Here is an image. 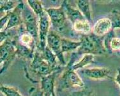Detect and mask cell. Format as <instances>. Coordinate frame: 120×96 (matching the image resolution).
Masks as SVG:
<instances>
[{"label":"cell","mask_w":120,"mask_h":96,"mask_svg":"<svg viewBox=\"0 0 120 96\" xmlns=\"http://www.w3.org/2000/svg\"><path fill=\"white\" fill-rule=\"evenodd\" d=\"M62 48L63 53L76 51L81 44V41H74L72 39L62 38Z\"/></svg>","instance_id":"4fadbf2b"},{"label":"cell","mask_w":120,"mask_h":96,"mask_svg":"<svg viewBox=\"0 0 120 96\" xmlns=\"http://www.w3.org/2000/svg\"><path fill=\"white\" fill-rule=\"evenodd\" d=\"M17 57V50L13 38H8L1 43L0 63L1 74H4L14 59Z\"/></svg>","instance_id":"3957f363"},{"label":"cell","mask_w":120,"mask_h":96,"mask_svg":"<svg viewBox=\"0 0 120 96\" xmlns=\"http://www.w3.org/2000/svg\"><path fill=\"white\" fill-rule=\"evenodd\" d=\"M66 67L56 68L53 67L44 59L41 51L37 48L31 62L24 66L26 77L33 83L40 82L43 77H46L56 71H62Z\"/></svg>","instance_id":"6da1fadb"},{"label":"cell","mask_w":120,"mask_h":96,"mask_svg":"<svg viewBox=\"0 0 120 96\" xmlns=\"http://www.w3.org/2000/svg\"><path fill=\"white\" fill-rule=\"evenodd\" d=\"M85 85L76 71L66 67L60 78L59 90L68 89L71 88H83Z\"/></svg>","instance_id":"5b68a950"},{"label":"cell","mask_w":120,"mask_h":96,"mask_svg":"<svg viewBox=\"0 0 120 96\" xmlns=\"http://www.w3.org/2000/svg\"><path fill=\"white\" fill-rule=\"evenodd\" d=\"M114 37H115V33H114V29H112L109 33L105 35L103 37V43L104 45L105 48V50L107 52V54H112V51L110 48V43L111 42L112 39Z\"/></svg>","instance_id":"ac0fdd59"},{"label":"cell","mask_w":120,"mask_h":96,"mask_svg":"<svg viewBox=\"0 0 120 96\" xmlns=\"http://www.w3.org/2000/svg\"><path fill=\"white\" fill-rule=\"evenodd\" d=\"M81 44L76 51L73 52L69 62L66 67L71 68L75 64L77 58L85 54L105 55L107 54L103 43V37H98L93 33L88 35H82L80 38Z\"/></svg>","instance_id":"7a4b0ae2"},{"label":"cell","mask_w":120,"mask_h":96,"mask_svg":"<svg viewBox=\"0 0 120 96\" xmlns=\"http://www.w3.org/2000/svg\"><path fill=\"white\" fill-rule=\"evenodd\" d=\"M29 7L34 12V13L38 17L45 11V8L43 6V3L41 1L38 0H27L26 1Z\"/></svg>","instance_id":"9a60e30c"},{"label":"cell","mask_w":120,"mask_h":96,"mask_svg":"<svg viewBox=\"0 0 120 96\" xmlns=\"http://www.w3.org/2000/svg\"><path fill=\"white\" fill-rule=\"evenodd\" d=\"M0 90L5 96H23L17 88L2 85L0 87Z\"/></svg>","instance_id":"e0dca14e"},{"label":"cell","mask_w":120,"mask_h":96,"mask_svg":"<svg viewBox=\"0 0 120 96\" xmlns=\"http://www.w3.org/2000/svg\"><path fill=\"white\" fill-rule=\"evenodd\" d=\"M52 96H56V94H55V90L53 92L52 94Z\"/></svg>","instance_id":"603a6c76"},{"label":"cell","mask_w":120,"mask_h":96,"mask_svg":"<svg viewBox=\"0 0 120 96\" xmlns=\"http://www.w3.org/2000/svg\"><path fill=\"white\" fill-rule=\"evenodd\" d=\"M23 24L27 32L34 38L38 46L39 45V20L37 15L29 7L27 3H25L22 10Z\"/></svg>","instance_id":"277c9868"},{"label":"cell","mask_w":120,"mask_h":96,"mask_svg":"<svg viewBox=\"0 0 120 96\" xmlns=\"http://www.w3.org/2000/svg\"><path fill=\"white\" fill-rule=\"evenodd\" d=\"M25 3L22 1H19L17 6L10 12L8 22L6 28L4 30H9L11 29L16 28L23 24L22 19V10L24 8ZM3 30V31H4Z\"/></svg>","instance_id":"ba28073f"},{"label":"cell","mask_w":120,"mask_h":96,"mask_svg":"<svg viewBox=\"0 0 120 96\" xmlns=\"http://www.w3.org/2000/svg\"><path fill=\"white\" fill-rule=\"evenodd\" d=\"M76 6L79 10L80 11L86 19L91 23L92 22V10L90 1L88 0H78L76 1Z\"/></svg>","instance_id":"7c38bea8"},{"label":"cell","mask_w":120,"mask_h":96,"mask_svg":"<svg viewBox=\"0 0 120 96\" xmlns=\"http://www.w3.org/2000/svg\"><path fill=\"white\" fill-rule=\"evenodd\" d=\"M61 71H56L48 76L43 77L40 80V90L43 96H52L55 88V79L58 73Z\"/></svg>","instance_id":"30bf717a"},{"label":"cell","mask_w":120,"mask_h":96,"mask_svg":"<svg viewBox=\"0 0 120 96\" xmlns=\"http://www.w3.org/2000/svg\"><path fill=\"white\" fill-rule=\"evenodd\" d=\"M39 20V45L38 48L43 52L47 46L46 40L47 37L50 31L51 22L48 15L45 10L38 17Z\"/></svg>","instance_id":"52a82bcc"},{"label":"cell","mask_w":120,"mask_h":96,"mask_svg":"<svg viewBox=\"0 0 120 96\" xmlns=\"http://www.w3.org/2000/svg\"><path fill=\"white\" fill-rule=\"evenodd\" d=\"M61 39L62 37L51 29L47 37L46 45L48 48L52 50V52L55 55L60 65L63 67H66L68 63L66 62L64 57V53L62 48Z\"/></svg>","instance_id":"8992f818"},{"label":"cell","mask_w":120,"mask_h":96,"mask_svg":"<svg viewBox=\"0 0 120 96\" xmlns=\"http://www.w3.org/2000/svg\"><path fill=\"white\" fill-rule=\"evenodd\" d=\"M29 92L31 93V96H43V94L40 88L37 89L36 88H32Z\"/></svg>","instance_id":"44dd1931"},{"label":"cell","mask_w":120,"mask_h":96,"mask_svg":"<svg viewBox=\"0 0 120 96\" xmlns=\"http://www.w3.org/2000/svg\"><path fill=\"white\" fill-rule=\"evenodd\" d=\"M19 1H1V13H7L13 10L17 6Z\"/></svg>","instance_id":"2e32d148"},{"label":"cell","mask_w":120,"mask_h":96,"mask_svg":"<svg viewBox=\"0 0 120 96\" xmlns=\"http://www.w3.org/2000/svg\"><path fill=\"white\" fill-rule=\"evenodd\" d=\"M114 81L116 82L118 85H119V87L120 88V68H118V70H117V74L116 75V77L114 78Z\"/></svg>","instance_id":"7402d4cb"},{"label":"cell","mask_w":120,"mask_h":96,"mask_svg":"<svg viewBox=\"0 0 120 96\" xmlns=\"http://www.w3.org/2000/svg\"><path fill=\"white\" fill-rule=\"evenodd\" d=\"M110 48L112 52L114 51H118L120 50V38L118 37H114L112 39L110 43Z\"/></svg>","instance_id":"ffe728a7"},{"label":"cell","mask_w":120,"mask_h":96,"mask_svg":"<svg viewBox=\"0 0 120 96\" xmlns=\"http://www.w3.org/2000/svg\"><path fill=\"white\" fill-rule=\"evenodd\" d=\"M94 62V55L92 54H85L83 55V57H81L80 61L78 62H76L74 65H72L71 68L74 71H78V70L83 69L86 67V65H89L90 64H92Z\"/></svg>","instance_id":"5bb4252c"},{"label":"cell","mask_w":120,"mask_h":96,"mask_svg":"<svg viewBox=\"0 0 120 96\" xmlns=\"http://www.w3.org/2000/svg\"><path fill=\"white\" fill-rule=\"evenodd\" d=\"M69 96H94V92L93 90L85 87L79 91L72 92Z\"/></svg>","instance_id":"d6986e66"},{"label":"cell","mask_w":120,"mask_h":96,"mask_svg":"<svg viewBox=\"0 0 120 96\" xmlns=\"http://www.w3.org/2000/svg\"><path fill=\"white\" fill-rule=\"evenodd\" d=\"M112 29V22L109 17H104L98 20L93 27L92 33L98 37H104Z\"/></svg>","instance_id":"8fae6325"},{"label":"cell","mask_w":120,"mask_h":96,"mask_svg":"<svg viewBox=\"0 0 120 96\" xmlns=\"http://www.w3.org/2000/svg\"><path fill=\"white\" fill-rule=\"evenodd\" d=\"M81 72L83 73L88 78L94 80L107 78L110 80L112 79L111 76V70L108 68H85L81 69Z\"/></svg>","instance_id":"9c48e42d"}]
</instances>
